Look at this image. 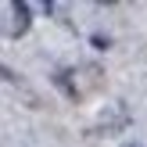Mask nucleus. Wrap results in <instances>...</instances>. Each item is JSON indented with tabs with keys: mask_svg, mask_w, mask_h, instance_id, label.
<instances>
[{
	"mask_svg": "<svg viewBox=\"0 0 147 147\" xmlns=\"http://www.w3.org/2000/svg\"><path fill=\"white\" fill-rule=\"evenodd\" d=\"M4 40H22L32 25V7L25 0H4Z\"/></svg>",
	"mask_w": 147,
	"mask_h": 147,
	"instance_id": "obj_2",
	"label": "nucleus"
},
{
	"mask_svg": "<svg viewBox=\"0 0 147 147\" xmlns=\"http://www.w3.org/2000/svg\"><path fill=\"white\" fill-rule=\"evenodd\" d=\"M57 86H61L68 97H76V100H86V97H93V93L104 86V72H100V65H76V68H65V72H57Z\"/></svg>",
	"mask_w": 147,
	"mask_h": 147,
	"instance_id": "obj_1",
	"label": "nucleus"
},
{
	"mask_svg": "<svg viewBox=\"0 0 147 147\" xmlns=\"http://www.w3.org/2000/svg\"><path fill=\"white\" fill-rule=\"evenodd\" d=\"M122 147H140V144H122Z\"/></svg>",
	"mask_w": 147,
	"mask_h": 147,
	"instance_id": "obj_3",
	"label": "nucleus"
}]
</instances>
